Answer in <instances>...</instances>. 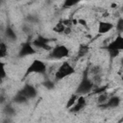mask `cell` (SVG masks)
I'll return each instance as SVG.
<instances>
[{
	"mask_svg": "<svg viewBox=\"0 0 123 123\" xmlns=\"http://www.w3.org/2000/svg\"><path fill=\"white\" fill-rule=\"evenodd\" d=\"M94 89V83L92 82V80L89 78L88 76V70L86 69L83 75V78L78 86V87L76 88V94L78 95H85L89 93L90 91H92Z\"/></svg>",
	"mask_w": 123,
	"mask_h": 123,
	"instance_id": "6da1fadb",
	"label": "cell"
},
{
	"mask_svg": "<svg viewBox=\"0 0 123 123\" xmlns=\"http://www.w3.org/2000/svg\"><path fill=\"white\" fill-rule=\"evenodd\" d=\"M46 70H47V67H46V64L44 63V62H42L41 60L36 59L27 67L24 77H28L31 74H45Z\"/></svg>",
	"mask_w": 123,
	"mask_h": 123,
	"instance_id": "7a4b0ae2",
	"label": "cell"
},
{
	"mask_svg": "<svg viewBox=\"0 0 123 123\" xmlns=\"http://www.w3.org/2000/svg\"><path fill=\"white\" fill-rule=\"evenodd\" d=\"M74 73H75V68L68 62H64L57 69V71L55 73V79H56V81H61L66 77L73 75Z\"/></svg>",
	"mask_w": 123,
	"mask_h": 123,
	"instance_id": "3957f363",
	"label": "cell"
},
{
	"mask_svg": "<svg viewBox=\"0 0 123 123\" xmlns=\"http://www.w3.org/2000/svg\"><path fill=\"white\" fill-rule=\"evenodd\" d=\"M68 56H69V49L63 44H59L50 50L48 58L52 60H62Z\"/></svg>",
	"mask_w": 123,
	"mask_h": 123,
	"instance_id": "277c9868",
	"label": "cell"
},
{
	"mask_svg": "<svg viewBox=\"0 0 123 123\" xmlns=\"http://www.w3.org/2000/svg\"><path fill=\"white\" fill-rule=\"evenodd\" d=\"M36 54V49L34 48L33 44L30 41L23 42L20 46L19 52H18V57L19 58H24L27 56H32Z\"/></svg>",
	"mask_w": 123,
	"mask_h": 123,
	"instance_id": "5b68a950",
	"label": "cell"
},
{
	"mask_svg": "<svg viewBox=\"0 0 123 123\" xmlns=\"http://www.w3.org/2000/svg\"><path fill=\"white\" fill-rule=\"evenodd\" d=\"M49 41L50 39L43 37V36H37L35 40L32 42V44L37 48H40V49H43V50H51L52 47L49 45Z\"/></svg>",
	"mask_w": 123,
	"mask_h": 123,
	"instance_id": "8992f818",
	"label": "cell"
},
{
	"mask_svg": "<svg viewBox=\"0 0 123 123\" xmlns=\"http://www.w3.org/2000/svg\"><path fill=\"white\" fill-rule=\"evenodd\" d=\"M104 49H106L107 51L115 50V51H119L120 52L123 49V37L121 35H118L115 37V39H113L107 46H105Z\"/></svg>",
	"mask_w": 123,
	"mask_h": 123,
	"instance_id": "52a82bcc",
	"label": "cell"
},
{
	"mask_svg": "<svg viewBox=\"0 0 123 123\" xmlns=\"http://www.w3.org/2000/svg\"><path fill=\"white\" fill-rule=\"evenodd\" d=\"M19 92L22 94V95H24L28 100L29 99H34L35 97H37V89H36V87L34 86H32V85H25L20 90H19Z\"/></svg>",
	"mask_w": 123,
	"mask_h": 123,
	"instance_id": "ba28073f",
	"label": "cell"
},
{
	"mask_svg": "<svg viewBox=\"0 0 123 123\" xmlns=\"http://www.w3.org/2000/svg\"><path fill=\"white\" fill-rule=\"evenodd\" d=\"M86 106V100L85 98V96L83 95H79L76 103L69 109V111L72 113H77L79 111H81Z\"/></svg>",
	"mask_w": 123,
	"mask_h": 123,
	"instance_id": "9c48e42d",
	"label": "cell"
},
{
	"mask_svg": "<svg viewBox=\"0 0 123 123\" xmlns=\"http://www.w3.org/2000/svg\"><path fill=\"white\" fill-rule=\"evenodd\" d=\"M121 103V99L119 96L117 95H114V96H111V97H109L108 101L102 105V106H99L101 108H104V109H113V108H117Z\"/></svg>",
	"mask_w": 123,
	"mask_h": 123,
	"instance_id": "30bf717a",
	"label": "cell"
},
{
	"mask_svg": "<svg viewBox=\"0 0 123 123\" xmlns=\"http://www.w3.org/2000/svg\"><path fill=\"white\" fill-rule=\"evenodd\" d=\"M113 24L108 21H100L98 25V32L100 34H107L113 29Z\"/></svg>",
	"mask_w": 123,
	"mask_h": 123,
	"instance_id": "8fae6325",
	"label": "cell"
},
{
	"mask_svg": "<svg viewBox=\"0 0 123 123\" xmlns=\"http://www.w3.org/2000/svg\"><path fill=\"white\" fill-rule=\"evenodd\" d=\"M5 36L11 41H15L16 38H17V36H16L15 31L11 26H7L6 27V29H5Z\"/></svg>",
	"mask_w": 123,
	"mask_h": 123,
	"instance_id": "7c38bea8",
	"label": "cell"
},
{
	"mask_svg": "<svg viewBox=\"0 0 123 123\" xmlns=\"http://www.w3.org/2000/svg\"><path fill=\"white\" fill-rule=\"evenodd\" d=\"M88 51H89V46L87 44H81L77 51V58L80 59V58L85 57L88 53Z\"/></svg>",
	"mask_w": 123,
	"mask_h": 123,
	"instance_id": "4fadbf2b",
	"label": "cell"
},
{
	"mask_svg": "<svg viewBox=\"0 0 123 123\" xmlns=\"http://www.w3.org/2000/svg\"><path fill=\"white\" fill-rule=\"evenodd\" d=\"M12 102L15 103V104H25V103L28 102V99L18 91V92L13 96Z\"/></svg>",
	"mask_w": 123,
	"mask_h": 123,
	"instance_id": "5bb4252c",
	"label": "cell"
},
{
	"mask_svg": "<svg viewBox=\"0 0 123 123\" xmlns=\"http://www.w3.org/2000/svg\"><path fill=\"white\" fill-rule=\"evenodd\" d=\"M3 113H4L6 116H8V117H12V116L15 115L16 111H15L14 108H12V106L7 105V106H5V108L3 109Z\"/></svg>",
	"mask_w": 123,
	"mask_h": 123,
	"instance_id": "9a60e30c",
	"label": "cell"
},
{
	"mask_svg": "<svg viewBox=\"0 0 123 123\" xmlns=\"http://www.w3.org/2000/svg\"><path fill=\"white\" fill-rule=\"evenodd\" d=\"M78 97H79V95L78 94H76V93H74V94H72L71 96H70V98L68 99V101L66 102V105H65V108L66 109H70L75 103H76V101H77V99H78Z\"/></svg>",
	"mask_w": 123,
	"mask_h": 123,
	"instance_id": "2e32d148",
	"label": "cell"
},
{
	"mask_svg": "<svg viewBox=\"0 0 123 123\" xmlns=\"http://www.w3.org/2000/svg\"><path fill=\"white\" fill-rule=\"evenodd\" d=\"M109 99V95H108V92H105V93H102V94H99L98 98H97V102H98V105L99 106H102L104 105Z\"/></svg>",
	"mask_w": 123,
	"mask_h": 123,
	"instance_id": "e0dca14e",
	"label": "cell"
},
{
	"mask_svg": "<svg viewBox=\"0 0 123 123\" xmlns=\"http://www.w3.org/2000/svg\"><path fill=\"white\" fill-rule=\"evenodd\" d=\"M108 88H109V86H97L96 88L93 89V93L99 95V94H102V93L107 92Z\"/></svg>",
	"mask_w": 123,
	"mask_h": 123,
	"instance_id": "ac0fdd59",
	"label": "cell"
},
{
	"mask_svg": "<svg viewBox=\"0 0 123 123\" xmlns=\"http://www.w3.org/2000/svg\"><path fill=\"white\" fill-rule=\"evenodd\" d=\"M7 77V72L5 68V63L3 62H0V83Z\"/></svg>",
	"mask_w": 123,
	"mask_h": 123,
	"instance_id": "d6986e66",
	"label": "cell"
},
{
	"mask_svg": "<svg viewBox=\"0 0 123 123\" xmlns=\"http://www.w3.org/2000/svg\"><path fill=\"white\" fill-rule=\"evenodd\" d=\"M64 30H65V26L62 24V21L58 22L57 25L54 27V31H55L56 33H58V34H63Z\"/></svg>",
	"mask_w": 123,
	"mask_h": 123,
	"instance_id": "ffe728a7",
	"label": "cell"
},
{
	"mask_svg": "<svg viewBox=\"0 0 123 123\" xmlns=\"http://www.w3.org/2000/svg\"><path fill=\"white\" fill-rule=\"evenodd\" d=\"M7 45L3 41H0V59L4 58L7 55Z\"/></svg>",
	"mask_w": 123,
	"mask_h": 123,
	"instance_id": "44dd1931",
	"label": "cell"
},
{
	"mask_svg": "<svg viewBox=\"0 0 123 123\" xmlns=\"http://www.w3.org/2000/svg\"><path fill=\"white\" fill-rule=\"evenodd\" d=\"M77 4H78V1H72V0H65V1L63 2V5H62V7H63L64 9H67V8L73 7V6L77 5Z\"/></svg>",
	"mask_w": 123,
	"mask_h": 123,
	"instance_id": "7402d4cb",
	"label": "cell"
},
{
	"mask_svg": "<svg viewBox=\"0 0 123 123\" xmlns=\"http://www.w3.org/2000/svg\"><path fill=\"white\" fill-rule=\"evenodd\" d=\"M43 86H44V87H46L47 89H53V88L55 87L54 82H52V81H50V80H46V81L43 83Z\"/></svg>",
	"mask_w": 123,
	"mask_h": 123,
	"instance_id": "603a6c76",
	"label": "cell"
},
{
	"mask_svg": "<svg viewBox=\"0 0 123 123\" xmlns=\"http://www.w3.org/2000/svg\"><path fill=\"white\" fill-rule=\"evenodd\" d=\"M115 28H116V30H117L118 32H122V31H123V18H122V17H120V18L118 19Z\"/></svg>",
	"mask_w": 123,
	"mask_h": 123,
	"instance_id": "cb8c5ba5",
	"label": "cell"
},
{
	"mask_svg": "<svg viewBox=\"0 0 123 123\" xmlns=\"http://www.w3.org/2000/svg\"><path fill=\"white\" fill-rule=\"evenodd\" d=\"M26 19H27L29 22H31V23H37V22L38 21L37 16H36V15H34V14H29V15H27Z\"/></svg>",
	"mask_w": 123,
	"mask_h": 123,
	"instance_id": "d4e9b609",
	"label": "cell"
},
{
	"mask_svg": "<svg viewBox=\"0 0 123 123\" xmlns=\"http://www.w3.org/2000/svg\"><path fill=\"white\" fill-rule=\"evenodd\" d=\"M109 52V54H110V57H111V59H114V58H116L118 55H119V51H115V50H111V51H108Z\"/></svg>",
	"mask_w": 123,
	"mask_h": 123,
	"instance_id": "484cf974",
	"label": "cell"
},
{
	"mask_svg": "<svg viewBox=\"0 0 123 123\" xmlns=\"http://www.w3.org/2000/svg\"><path fill=\"white\" fill-rule=\"evenodd\" d=\"M3 123H12V121L11 117L6 116V118H4V120H3Z\"/></svg>",
	"mask_w": 123,
	"mask_h": 123,
	"instance_id": "4316f807",
	"label": "cell"
},
{
	"mask_svg": "<svg viewBox=\"0 0 123 123\" xmlns=\"http://www.w3.org/2000/svg\"><path fill=\"white\" fill-rule=\"evenodd\" d=\"M77 22H79L81 25H83V26H86V20H84V19H79Z\"/></svg>",
	"mask_w": 123,
	"mask_h": 123,
	"instance_id": "83f0119b",
	"label": "cell"
},
{
	"mask_svg": "<svg viewBox=\"0 0 123 123\" xmlns=\"http://www.w3.org/2000/svg\"><path fill=\"white\" fill-rule=\"evenodd\" d=\"M3 102H5V98H4V96H1L0 97V103H3Z\"/></svg>",
	"mask_w": 123,
	"mask_h": 123,
	"instance_id": "f1b7e54d",
	"label": "cell"
}]
</instances>
